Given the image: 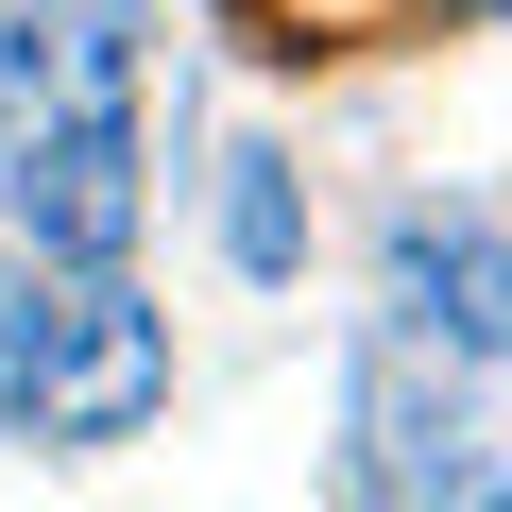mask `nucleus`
<instances>
[{"mask_svg": "<svg viewBox=\"0 0 512 512\" xmlns=\"http://www.w3.org/2000/svg\"><path fill=\"white\" fill-rule=\"evenodd\" d=\"M342 512H512V222H393L342 359Z\"/></svg>", "mask_w": 512, "mask_h": 512, "instance_id": "nucleus-1", "label": "nucleus"}, {"mask_svg": "<svg viewBox=\"0 0 512 512\" xmlns=\"http://www.w3.org/2000/svg\"><path fill=\"white\" fill-rule=\"evenodd\" d=\"M154 86V0H0V154L137 137Z\"/></svg>", "mask_w": 512, "mask_h": 512, "instance_id": "nucleus-2", "label": "nucleus"}, {"mask_svg": "<svg viewBox=\"0 0 512 512\" xmlns=\"http://www.w3.org/2000/svg\"><path fill=\"white\" fill-rule=\"evenodd\" d=\"M171 410V325L120 291V274H69L35 308V376H18V427L35 444H137Z\"/></svg>", "mask_w": 512, "mask_h": 512, "instance_id": "nucleus-3", "label": "nucleus"}, {"mask_svg": "<svg viewBox=\"0 0 512 512\" xmlns=\"http://www.w3.org/2000/svg\"><path fill=\"white\" fill-rule=\"evenodd\" d=\"M205 18H222L256 69H308V52H376V35H410L427 0H205Z\"/></svg>", "mask_w": 512, "mask_h": 512, "instance_id": "nucleus-4", "label": "nucleus"}, {"mask_svg": "<svg viewBox=\"0 0 512 512\" xmlns=\"http://www.w3.org/2000/svg\"><path fill=\"white\" fill-rule=\"evenodd\" d=\"M222 256H239L256 291L308 274V188H291V154H222Z\"/></svg>", "mask_w": 512, "mask_h": 512, "instance_id": "nucleus-5", "label": "nucleus"}, {"mask_svg": "<svg viewBox=\"0 0 512 512\" xmlns=\"http://www.w3.org/2000/svg\"><path fill=\"white\" fill-rule=\"evenodd\" d=\"M35 308H52L35 256H0V427H18V376H35Z\"/></svg>", "mask_w": 512, "mask_h": 512, "instance_id": "nucleus-6", "label": "nucleus"}, {"mask_svg": "<svg viewBox=\"0 0 512 512\" xmlns=\"http://www.w3.org/2000/svg\"><path fill=\"white\" fill-rule=\"evenodd\" d=\"M478 18H512V0H478Z\"/></svg>", "mask_w": 512, "mask_h": 512, "instance_id": "nucleus-7", "label": "nucleus"}]
</instances>
